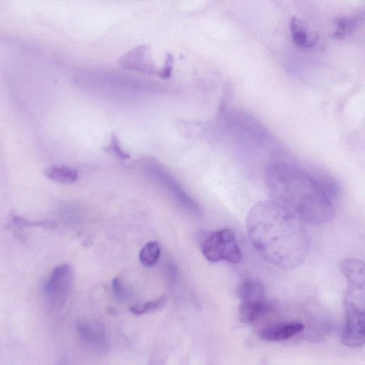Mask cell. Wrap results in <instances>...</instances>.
<instances>
[{
  "instance_id": "cell-1",
  "label": "cell",
  "mask_w": 365,
  "mask_h": 365,
  "mask_svg": "<svg viewBox=\"0 0 365 365\" xmlns=\"http://www.w3.org/2000/svg\"><path fill=\"white\" fill-rule=\"evenodd\" d=\"M305 222L293 210L274 200L261 201L246 217L248 234L256 251L282 269H295L305 261L309 239Z\"/></svg>"
},
{
  "instance_id": "cell-2",
  "label": "cell",
  "mask_w": 365,
  "mask_h": 365,
  "mask_svg": "<svg viewBox=\"0 0 365 365\" xmlns=\"http://www.w3.org/2000/svg\"><path fill=\"white\" fill-rule=\"evenodd\" d=\"M265 177L273 200L295 212L305 223L320 225L332 220L339 192L335 183L285 162L270 164Z\"/></svg>"
},
{
  "instance_id": "cell-3",
  "label": "cell",
  "mask_w": 365,
  "mask_h": 365,
  "mask_svg": "<svg viewBox=\"0 0 365 365\" xmlns=\"http://www.w3.org/2000/svg\"><path fill=\"white\" fill-rule=\"evenodd\" d=\"M203 256L210 263L225 261L239 264L242 261V252L234 231L225 229L210 234L201 247Z\"/></svg>"
},
{
  "instance_id": "cell-4",
  "label": "cell",
  "mask_w": 365,
  "mask_h": 365,
  "mask_svg": "<svg viewBox=\"0 0 365 365\" xmlns=\"http://www.w3.org/2000/svg\"><path fill=\"white\" fill-rule=\"evenodd\" d=\"M239 318L244 324H251L261 318L269 310L265 301L264 287L259 282L246 279L239 286Z\"/></svg>"
},
{
  "instance_id": "cell-5",
  "label": "cell",
  "mask_w": 365,
  "mask_h": 365,
  "mask_svg": "<svg viewBox=\"0 0 365 365\" xmlns=\"http://www.w3.org/2000/svg\"><path fill=\"white\" fill-rule=\"evenodd\" d=\"M74 280V272L69 265L61 264L53 270L44 286L45 297L52 308H61L66 303Z\"/></svg>"
},
{
  "instance_id": "cell-6",
  "label": "cell",
  "mask_w": 365,
  "mask_h": 365,
  "mask_svg": "<svg viewBox=\"0 0 365 365\" xmlns=\"http://www.w3.org/2000/svg\"><path fill=\"white\" fill-rule=\"evenodd\" d=\"M304 329L305 325L299 322H281L263 328L259 337L266 342L285 341L302 333Z\"/></svg>"
},
{
  "instance_id": "cell-7",
  "label": "cell",
  "mask_w": 365,
  "mask_h": 365,
  "mask_svg": "<svg viewBox=\"0 0 365 365\" xmlns=\"http://www.w3.org/2000/svg\"><path fill=\"white\" fill-rule=\"evenodd\" d=\"M78 330L80 337L88 344L97 349H104L107 346V336L105 330L97 323L83 321L78 323Z\"/></svg>"
},
{
  "instance_id": "cell-8",
  "label": "cell",
  "mask_w": 365,
  "mask_h": 365,
  "mask_svg": "<svg viewBox=\"0 0 365 365\" xmlns=\"http://www.w3.org/2000/svg\"><path fill=\"white\" fill-rule=\"evenodd\" d=\"M148 49L145 47H138L129 52L121 59L123 66L138 71H152V66L149 62Z\"/></svg>"
},
{
  "instance_id": "cell-9",
  "label": "cell",
  "mask_w": 365,
  "mask_h": 365,
  "mask_svg": "<svg viewBox=\"0 0 365 365\" xmlns=\"http://www.w3.org/2000/svg\"><path fill=\"white\" fill-rule=\"evenodd\" d=\"M290 31L292 39L297 45L301 47L310 48L317 41L306 23L297 18L294 17L290 20Z\"/></svg>"
},
{
  "instance_id": "cell-10",
  "label": "cell",
  "mask_w": 365,
  "mask_h": 365,
  "mask_svg": "<svg viewBox=\"0 0 365 365\" xmlns=\"http://www.w3.org/2000/svg\"><path fill=\"white\" fill-rule=\"evenodd\" d=\"M45 176L52 181L61 184H72L79 178L76 169L65 165H53L47 168Z\"/></svg>"
},
{
  "instance_id": "cell-11",
  "label": "cell",
  "mask_w": 365,
  "mask_h": 365,
  "mask_svg": "<svg viewBox=\"0 0 365 365\" xmlns=\"http://www.w3.org/2000/svg\"><path fill=\"white\" fill-rule=\"evenodd\" d=\"M160 256V244L156 241H151L145 244L140 250L139 260L144 266L151 268L158 263Z\"/></svg>"
},
{
  "instance_id": "cell-12",
  "label": "cell",
  "mask_w": 365,
  "mask_h": 365,
  "mask_svg": "<svg viewBox=\"0 0 365 365\" xmlns=\"http://www.w3.org/2000/svg\"><path fill=\"white\" fill-rule=\"evenodd\" d=\"M167 297L166 296H163L161 298L152 301L133 306L131 307L130 311L136 316L149 314L158 311L164 308L167 304Z\"/></svg>"
},
{
  "instance_id": "cell-13",
  "label": "cell",
  "mask_w": 365,
  "mask_h": 365,
  "mask_svg": "<svg viewBox=\"0 0 365 365\" xmlns=\"http://www.w3.org/2000/svg\"><path fill=\"white\" fill-rule=\"evenodd\" d=\"M337 25L334 37L336 39H343L347 35L352 33L357 28V19L356 18H338L335 21Z\"/></svg>"
},
{
  "instance_id": "cell-14",
  "label": "cell",
  "mask_w": 365,
  "mask_h": 365,
  "mask_svg": "<svg viewBox=\"0 0 365 365\" xmlns=\"http://www.w3.org/2000/svg\"><path fill=\"white\" fill-rule=\"evenodd\" d=\"M11 225L13 227L20 229L24 227H44V228H53L54 227L52 222H30L27 219L19 216L18 215H13L11 217Z\"/></svg>"
},
{
  "instance_id": "cell-15",
  "label": "cell",
  "mask_w": 365,
  "mask_h": 365,
  "mask_svg": "<svg viewBox=\"0 0 365 365\" xmlns=\"http://www.w3.org/2000/svg\"><path fill=\"white\" fill-rule=\"evenodd\" d=\"M106 150L112 152L119 158H121L122 160L129 158V156L125 152H124V151L121 150L118 138L115 134H112L111 141L108 147L107 148Z\"/></svg>"
},
{
  "instance_id": "cell-16",
  "label": "cell",
  "mask_w": 365,
  "mask_h": 365,
  "mask_svg": "<svg viewBox=\"0 0 365 365\" xmlns=\"http://www.w3.org/2000/svg\"><path fill=\"white\" fill-rule=\"evenodd\" d=\"M112 287L116 298L121 301H124L127 298V291L119 277H116L112 282Z\"/></svg>"
},
{
  "instance_id": "cell-17",
  "label": "cell",
  "mask_w": 365,
  "mask_h": 365,
  "mask_svg": "<svg viewBox=\"0 0 365 365\" xmlns=\"http://www.w3.org/2000/svg\"><path fill=\"white\" fill-rule=\"evenodd\" d=\"M172 65H173V58L172 56H169L167 57L166 66L164 68V71L162 73V78H169L171 76Z\"/></svg>"
},
{
  "instance_id": "cell-18",
  "label": "cell",
  "mask_w": 365,
  "mask_h": 365,
  "mask_svg": "<svg viewBox=\"0 0 365 365\" xmlns=\"http://www.w3.org/2000/svg\"><path fill=\"white\" fill-rule=\"evenodd\" d=\"M167 270L172 281L176 280L178 277V269L175 263H171L167 266Z\"/></svg>"
}]
</instances>
